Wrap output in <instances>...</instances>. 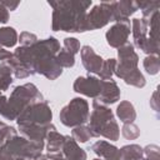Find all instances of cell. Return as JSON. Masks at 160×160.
<instances>
[{
	"instance_id": "484cf974",
	"label": "cell",
	"mask_w": 160,
	"mask_h": 160,
	"mask_svg": "<svg viewBox=\"0 0 160 160\" xmlns=\"http://www.w3.org/2000/svg\"><path fill=\"white\" fill-rule=\"evenodd\" d=\"M144 69L149 75H156L160 70V60L156 55H148L142 61Z\"/></svg>"
},
{
	"instance_id": "83f0119b",
	"label": "cell",
	"mask_w": 160,
	"mask_h": 160,
	"mask_svg": "<svg viewBox=\"0 0 160 160\" xmlns=\"http://www.w3.org/2000/svg\"><path fill=\"white\" fill-rule=\"evenodd\" d=\"M71 138L76 142H86L88 140H90L91 134H90V130H89V128L86 125H80V126L72 128Z\"/></svg>"
},
{
	"instance_id": "e575fe53",
	"label": "cell",
	"mask_w": 160,
	"mask_h": 160,
	"mask_svg": "<svg viewBox=\"0 0 160 160\" xmlns=\"http://www.w3.org/2000/svg\"><path fill=\"white\" fill-rule=\"evenodd\" d=\"M9 21V10L0 2V24H6Z\"/></svg>"
},
{
	"instance_id": "f546056e",
	"label": "cell",
	"mask_w": 160,
	"mask_h": 160,
	"mask_svg": "<svg viewBox=\"0 0 160 160\" xmlns=\"http://www.w3.org/2000/svg\"><path fill=\"white\" fill-rule=\"evenodd\" d=\"M14 136H16V130L12 126H9L8 124L0 120V148Z\"/></svg>"
},
{
	"instance_id": "5b68a950",
	"label": "cell",
	"mask_w": 160,
	"mask_h": 160,
	"mask_svg": "<svg viewBox=\"0 0 160 160\" xmlns=\"http://www.w3.org/2000/svg\"><path fill=\"white\" fill-rule=\"evenodd\" d=\"M44 141H31L22 136H14L12 139L8 140L1 148L15 160L18 158H26V159H35L41 155L44 150Z\"/></svg>"
},
{
	"instance_id": "7c38bea8",
	"label": "cell",
	"mask_w": 160,
	"mask_h": 160,
	"mask_svg": "<svg viewBox=\"0 0 160 160\" xmlns=\"http://www.w3.org/2000/svg\"><path fill=\"white\" fill-rule=\"evenodd\" d=\"M80 56H81V62L84 65V68L86 69V71L90 74H99L102 66V58L100 55H98L94 49L89 45H84L80 49Z\"/></svg>"
},
{
	"instance_id": "836d02e7",
	"label": "cell",
	"mask_w": 160,
	"mask_h": 160,
	"mask_svg": "<svg viewBox=\"0 0 160 160\" xmlns=\"http://www.w3.org/2000/svg\"><path fill=\"white\" fill-rule=\"evenodd\" d=\"M64 49L75 55L80 51V41L76 38H65L64 39Z\"/></svg>"
},
{
	"instance_id": "ab89813d",
	"label": "cell",
	"mask_w": 160,
	"mask_h": 160,
	"mask_svg": "<svg viewBox=\"0 0 160 160\" xmlns=\"http://www.w3.org/2000/svg\"><path fill=\"white\" fill-rule=\"evenodd\" d=\"M32 160H51V155L50 154H48V155H39L38 158H35Z\"/></svg>"
},
{
	"instance_id": "4fadbf2b",
	"label": "cell",
	"mask_w": 160,
	"mask_h": 160,
	"mask_svg": "<svg viewBox=\"0 0 160 160\" xmlns=\"http://www.w3.org/2000/svg\"><path fill=\"white\" fill-rule=\"evenodd\" d=\"M120 89L118 86V84L110 79V80H102V88H101V92L100 95L94 99V101L101 104V105H111L114 102H116L120 99Z\"/></svg>"
},
{
	"instance_id": "60d3db41",
	"label": "cell",
	"mask_w": 160,
	"mask_h": 160,
	"mask_svg": "<svg viewBox=\"0 0 160 160\" xmlns=\"http://www.w3.org/2000/svg\"><path fill=\"white\" fill-rule=\"evenodd\" d=\"M94 160H102V159H94Z\"/></svg>"
},
{
	"instance_id": "d6986e66",
	"label": "cell",
	"mask_w": 160,
	"mask_h": 160,
	"mask_svg": "<svg viewBox=\"0 0 160 160\" xmlns=\"http://www.w3.org/2000/svg\"><path fill=\"white\" fill-rule=\"evenodd\" d=\"M131 32L134 38V48L136 46L138 49H142L144 44L148 40V26L142 19L135 18L131 20Z\"/></svg>"
},
{
	"instance_id": "9c48e42d",
	"label": "cell",
	"mask_w": 160,
	"mask_h": 160,
	"mask_svg": "<svg viewBox=\"0 0 160 160\" xmlns=\"http://www.w3.org/2000/svg\"><path fill=\"white\" fill-rule=\"evenodd\" d=\"M118 56H119V62H116V66L114 70V74L118 78L124 79L128 74H130L131 71L138 69L139 55L135 52L134 45L131 42L128 41L125 45L119 48Z\"/></svg>"
},
{
	"instance_id": "9a60e30c",
	"label": "cell",
	"mask_w": 160,
	"mask_h": 160,
	"mask_svg": "<svg viewBox=\"0 0 160 160\" xmlns=\"http://www.w3.org/2000/svg\"><path fill=\"white\" fill-rule=\"evenodd\" d=\"M136 1L130 0H121V1H112V21H119L124 19H129L135 11H138Z\"/></svg>"
},
{
	"instance_id": "3957f363",
	"label": "cell",
	"mask_w": 160,
	"mask_h": 160,
	"mask_svg": "<svg viewBox=\"0 0 160 160\" xmlns=\"http://www.w3.org/2000/svg\"><path fill=\"white\" fill-rule=\"evenodd\" d=\"M89 130L92 138L104 136L108 140L116 141L120 136V129L114 119L112 111L96 101H92V112L89 116Z\"/></svg>"
},
{
	"instance_id": "d590c367",
	"label": "cell",
	"mask_w": 160,
	"mask_h": 160,
	"mask_svg": "<svg viewBox=\"0 0 160 160\" xmlns=\"http://www.w3.org/2000/svg\"><path fill=\"white\" fill-rule=\"evenodd\" d=\"M150 106L158 112L159 111V100H158V89L154 91L152 96H151V100H150Z\"/></svg>"
},
{
	"instance_id": "7a4b0ae2",
	"label": "cell",
	"mask_w": 160,
	"mask_h": 160,
	"mask_svg": "<svg viewBox=\"0 0 160 160\" xmlns=\"http://www.w3.org/2000/svg\"><path fill=\"white\" fill-rule=\"evenodd\" d=\"M54 9L52 24L54 31L82 32V24L86 10L91 6V0H60L48 1Z\"/></svg>"
},
{
	"instance_id": "30bf717a",
	"label": "cell",
	"mask_w": 160,
	"mask_h": 160,
	"mask_svg": "<svg viewBox=\"0 0 160 160\" xmlns=\"http://www.w3.org/2000/svg\"><path fill=\"white\" fill-rule=\"evenodd\" d=\"M131 31V22L129 19H124V20H119L116 21L105 34L106 41L111 48L119 49L122 45H125L128 42L129 35Z\"/></svg>"
},
{
	"instance_id": "f1b7e54d",
	"label": "cell",
	"mask_w": 160,
	"mask_h": 160,
	"mask_svg": "<svg viewBox=\"0 0 160 160\" xmlns=\"http://www.w3.org/2000/svg\"><path fill=\"white\" fill-rule=\"evenodd\" d=\"M116 62H118V61H116L115 59L104 60L102 66H101V70H100V72L98 74L101 80H110V79H111V76L114 75V70H115Z\"/></svg>"
},
{
	"instance_id": "2e32d148",
	"label": "cell",
	"mask_w": 160,
	"mask_h": 160,
	"mask_svg": "<svg viewBox=\"0 0 160 160\" xmlns=\"http://www.w3.org/2000/svg\"><path fill=\"white\" fill-rule=\"evenodd\" d=\"M90 149L102 160H120V150L105 140H98Z\"/></svg>"
},
{
	"instance_id": "e0dca14e",
	"label": "cell",
	"mask_w": 160,
	"mask_h": 160,
	"mask_svg": "<svg viewBox=\"0 0 160 160\" xmlns=\"http://www.w3.org/2000/svg\"><path fill=\"white\" fill-rule=\"evenodd\" d=\"M60 154L62 156V160H86V152L70 136H65V141Z\"/></svg>"
},
{
	"instance_id": "74e56055",
	"label": "cell",
	"mask_w": 160,
	"mask_h": 160,
	"mask_svg": "<svg viewBox=\"0 0 160 160\" xmlns=\"http://www.w3.org/2000/svg\"><path fill=\"white\" fill-rule=\"evenodd\" d=\"M1 4L10 11H14L16 10V8L20 5V1H16V2H11V1H1Z\"/></svg>"
},
{
	"instance_id": "7402d4cb",
	"label": "cell",
	"mask_w": 160,
	"mask_h": 160,
	"mask_svg": "<svg viewBox=\"0 0 160 160\" xmlns=\"http://www.w3.org/2000/svg\"><path fill=\"white\" fill-rule=\"evenodd\" d=\"M19 35L16 30L11 26L0 28V46L1 48H12L18 42Z\"/></svg>"
},
{
	"instance_id": "8fae6325",
	"label": "cell",
	"mask_w": 160,
	"mask_h": 160,
	"mask_svg": "<svg viewBox=\"0 0 160 160\" xmlns=\"http://www.w3.org/2000/svg\"><path fill=\"white\" fill-rule=\"evenodd\" d=\"M101 88H102V80L95 78V76H79L72 85L74 91L82 94L85 96L96 99L100 92H101Z\"/></svg>"
},
{
	"instance_id": "52a82bcc",
	"label": "cell",
	"mask_w": 160,
	"mask_h": 160,
	"mask_svg": "<svg viewBox=\"0 0 160 160\" xmlns=\"http://www.w3.org/2000/svg\"><path fill=\"white\" fill-rule=\"evenodd\" d=\"M51 120L52 111L45 100L30 104L16 118L18 125H49Z\"/></svg>"
},
{
	"instance_id": "8d00e7d4",
	"label": "cell",
	"mask_w": 160,
	"mask_h": 160,
	"mask_svg": "<svg viewBox=\"0 0 160 160\" xmlns=\"http://www.w3.org/2000/svg\"><path fill=\"white\" fill-rule=\"evenodd\" d=\"M11 58H12V52H10V51H8V50H5L4 48L0 46V60L1 61H8Z\"/></svg>"
},
{
	"instance_id": "d4e9b609",
	"label": "cell",
	"mask_w": 160,
	"mask_h": 160,
	"mask_svg": "<svg viewBox=\"0 0 160 160\" xmlns=\"http://www.w3.org/2000/svg\"><path fill=\"white\" fill-rule=\"evenodd\" d=\"M122 80L125 81V84L135 86V88H144L145 84H146L145 78H144V75L141 74V71L139 69H136V70L131 71L130 74H128Z\"/></svg>"
},
{
	"instance_id": "cb8c5ba5",
	"label": "cell",
	"mask_w": 160,
	"mask_h": 160,
	"mask_svg": "<svg viewBox=\"0 0 160 160\" xmlns=\"http://www.w3.org/2000/svg\"><path fill=\"white\" fill-rule=\"evenodd\" d=\"M138 5V9L141 10L142 12V20H148L150 19L155 12L159 11V8H160V1H140V2H136Z\"/></svg>"
},
{
	"instance_id": "5bb4252c",
	"label": "cell",
	"mask_w": 160,
	"mask_h": 160,
	"mask_svg": "<svg viewBox=\"0 0 160 160\" xmlns=\"http://www.w3.org/2000/svg\"><path fill=\"white\" fill-rule=\"evenodd\" d=\"M19 131L22 138L31 141H44L48 132L56 129L52 124L49 125H18Z\"/></svg>"
},
{
	"instance_id": "1f68e13d",
	"label": "cell",
	"mask_w": 160,
	"mask_h": 160,
	"mask_svg": "<svg viewBox=\"0 0 160 160\" xmlns=\"http://www.w3.org/2000/svg\"><path fill=\"white\" fill-rule=\"evenodd\" d=\"M159 146L155 144L148 145L142 149V160H160Z\"/></svg>"
},
{
	"instance_id": "ac0fdd59",
	"label": "cell",
	"mask_w": 160,
	"mask_h": 160,
	"mask_svg": "<svg viewBox=\"0 0 160 160\" xmlns=\"http://www.w3.org/2000/svg\"><path fill=\"white\" fill-rule=\"evenodd\" d=\"M12 84V69L8 61H2L0 64V111L8 101V98L4 92Z\"/></svg>"
},
{
	"instance_id": "8992f818",
	"label": "cell",
	"mask_w": 160,
	"mask_h": 160,
	"mask_svg": "<svg viewBox=\"0 0 160 160\" xmlns=\"http://www.w3.org/2000/svg\"><path fill=\"white\" fill-rule=\"evenodd\" d=\"M90 116L89 102L82 98H74L70 102L64 106L59 114L60 121L68 128H76L84 125Z\"/></svg>"
},
{
	"instance_id": "d6a6232c",
	"label": "cell",
	"mask_w": 160,
	"mask_h": 160,
	"mask_svg": "<svg viewBox=\"0 0 160 160\" xmlns=\"http://www.w3.org/2000/svg\"><path fill=\"white\" fill-rule=\"evenodd\" d=\"M18 41L20 42V46H31L38 41V36L29 31H22L19 35Z\"/></svg>"
},
{
	"instance_id": "4dcf8cb0",
	"label": "cell",
	"mask_w": 160,
	"mask_h": 160,
	"mask_svg": "<svg viewBox=\"0 0 160 160\" xmlns=\"http://www.w3.org/2000/svg\"><path fill=\"white\" fill-rule=\"evenodd\" d=\"M121 134L126 140H135L139 138L140 135V129L134 124H124L122 129H121Z\"/></svg>"
},
{
	"instance_id": "f35d334b",
	"label": "cell",
	"mask_w": 160,
	"mask_h": 160,
	"mask_svg": "<svg viewBox=\"0 0 160 160\" xmlns=\"http://www.w3.org/2000/svg\"><path fill=\"white\" fill-rule=\"evenodd\" d=\"M0 160H14L2 148H0Z\"/></svg>"
},
{
	"instance_id": "6da1fadb",
	"label": "cell",
	"mask_w": 160,
	"mask_h": 160,
	"mask_svg": "<svg viewBox=\"0 0 160 160\" xmlns=\"http://www.w3.org/2000/svg\"><path fill=\"white\" fill-rule=\"evenodd\" d=\"M60 51V42L50 36L38 40L31 46H19L12 52V58L24 66L30 75L40 74L49 80H56L62 68L56 61V54Z\"/></svg>"
},
{
	"instance_id": "603a6c76",
	"label": "cell",
	"mask_w": 160,
	"mask_h": 160,
	"mask_svg": "<svg viewBox=\"0 0 160 160\" xmlns=\"http://www.w3.org/2000/svg\"><path fill=\"white\" fill-rule=\"evenodd\" d=\"M120 150V160H142V148L138 144L122 146Z\"/></svg>"
},
{
	"instance_id": "277c9868",
	"label": "cell",
	"mask_w": 160,
	"mask_h": 160,
	"mask_svg": "<svg viewBox=\"0 0 160 160\" xmlns=\"http://www.w3.org/2000/svg\"><path fill=\"white\" fill-rule=\"evenodd\" d=\"M42 100L44 98L38 90V88L31 82H26L24 85L16 86L12 90L10 98L1 109L0 115L6 120H16V118L26 106Z\"/></svg>"
},
{
	"instance_id": "ba28073f",
	"label": "cell",
	"mask_w": 160,
	"mask_h": 160,
	"mask_svg": "<svg viewBox=\"0 0 160 160\" xmlns=\"http://www.w3.org/2000/svg\"><path fill=\"white\" fill-rule=\"evenodd\" d=\"M110 21H112V1H101L95 5L90 12H86L82 24V32L101 29Z\"/></svg>"
},
{
	"instance_id": "ffe728a7",
	"label": "cell",
	"mask_w": 160,
	"mask_h": 160,
	"mask_svg": "<svg viewBox=\"0 0 160 160\" xmlns=\"http://www.w3.org/2000/svg\"><path fill=\"white\" fill-rule=\"evenodd\" d=\"M46 151L48 154H60L65 141V136L59 134L56 129H52L46 135Z\"/></svg>"
},
{
	"instance_id": "4316f807",
	"label": "cell",
	"mask_w": 160,
	"mask_h": 160,
	"mask_svg": "<svg viewBox=\"0 0 160 160\" xmlns=\"http://www.w3.org/2000/svg\"><path fill=\"white\" fill-rule=\"evenodd\" d=\"M56 61L61 68H72L75 65V55L65 49H60L56 54Z\"/></svg>"
},
{
	"instance_id": "44dd1931",
	"label": "cell",
	"mask_w": 160,
	"mask_h": 160,
	"mask_svg": "<svg viewBox=\"0 0 160 160\" xmlns=\"http://www.w3.org/2000/svg\"><path fill=\"white\" fill-rule=\"evenodd\" d=\"M116 115L124 124H131L136 119V111L134 109V105L128 100H124L118 105Z\"/></svg>"
}]
</instances>
